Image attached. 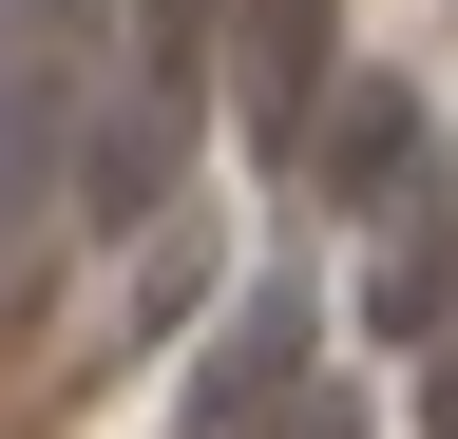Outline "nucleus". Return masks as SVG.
Returning a JSON list of instances; mask_svg holds the SVG:
<instances>
[{
    "label": "nucleus",
    "instance_id": "nucleus-3",
    "mask_svg": "<svg viewBox=\"0 0 458 439\" xmlns=\"http://www.w3.org/2000/svg\"><path fill=\"white\" fill-rule=\"evenodd\" d=\"M306 344H325V306H306V287H249V306L210 325V363H191V439L286 420V401H306Z\"/></svg>",
    "mask_w": 458,
    "mask_h": 439
},
{
    "label": "nucleus",
    "instance_id": "nucleus-6",
    "mask_svg": "<svg viewBox=\"0 0 458 439\" xmlns=\"http://www.w3.org/2000/svg\"><path fill=\"white\" fill-rule=\"evenodd\" d=\"M267 439H363V401H325V382H306V401H286Z\"/></svg>",
    "mask_w": 458,
    "mask_h": 439
},
{
    "label": "nucleus",
    "instance_id": "nucleus-4",
    "mask_svg": "<svg viewBox=\"0 0 458 439\" xmlns=\"http://www.w3.org/2000/svg\"><path fill=\"white\" fill-rule=\"evenodd\" d=\"M363 325H382V344H420V363H458V153H439V173H420V191L382 210Z\"/></svg>",
    "mask_w": 458,
    "mask_h": 439
},
{
    "label": "nucleus",
    "instance_id": "nucleus-7",
    "mask_svg": "<svg viewBox=\"0 0 458 439\" xmlns=\"http://www.w3.org/2000/svg\"><path fill=\"white\" fill-rule=\"evenodd\" d=\"M420 420H439V439H458V363H439V382H420Z\"/></svg>",
    "mask_w": 458,
    "mask_h": 439
},
{
    "label": "nucleus",
    "instance_id": "nucleus-2",
    "mask_svg": "<svg viewBox=\"0 0 458 439\" xmlns=\"http://www.w3.org/2000/svg\"><path fill=\"white\" fill-rule=\"evenodd\" d=\"M229 134L267 153V173H306L325 115H344V0H229Z\"/></svg>",
    "mask_w": 458,
    "mask_h": 439
},
{
    "label": "nucleus",
    "instance_id": "nucleus-5",
    "mask_svg": "<svg viewBox=\"0 0 458 439\" xmlns=\"http://www.w3.org/2000/svg\"><path fill=\"white\" fill-rule=\"evenodd\" d=\"M420 173H439L420 96H401V77H344V115H325V153H306V191H325V210H401Z\"/></svg>",
    "mask_w": 458,
    "mask_h": 439
},
{
    "label": "nucleus",
    "instance_id": "nucleus-1",
    "mask_svg": "<svg viewBox=\"0 0 458 439\" xmlns=\"http://www.w3.org/2000/svg\"><path fill=\"white\" fill-rule=\"evenodd\" d=\"M96 20H114V0H0V287H20V249L77 210V153H96Z\"/></svg>",
    "mask_w": 458,
    "mask_h": 439
}]
</instances>
